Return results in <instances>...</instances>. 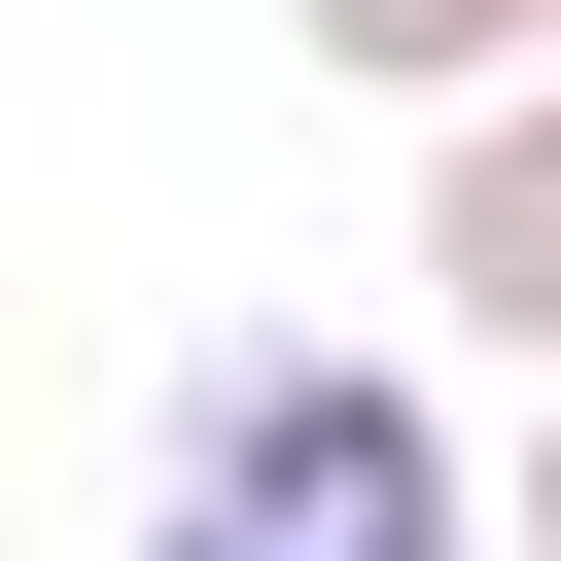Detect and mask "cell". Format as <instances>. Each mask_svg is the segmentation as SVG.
I'll return each mask as SVG.
<instances>
[{
  "mask_svg": "<svg viewBox=\"0 0 561 561\" xmlns=\"http://www.w3.org/2000/svg\"><path fill=\"white\" fill-rule=\"evenodd\" d=\"M140 561H491L421 351H210L175 456H140Z\"/></svg>",
  "mask_w": 561,
  "mask_h": 561,
  "instance_id": "6da1fadb",
  "label": "cell"
},
{
  "mask_svg": "<svg viewBox=\"0 0 561 561\" xmlns=\"http://www.w3.org/2000/svg\"><path fill=\"white\" fill-rule=\"evenodd\" d=\"M421 316L561 386V70H491V105H421Z\"/></svg>",
  "mask_w": 561,
  "mask_h": 561,
  "instance_id": "7a4b0ae2",
  "label": "cell"
},
{
  "mask_svg": "<svg viewBox=\"0 0 561 561\" xmlns=\"http://www.w3.org/2000/svg\"><path fill=\"white\" fill-rule=\"evenodd\" d=\"M351 105H491V70H561V0H280Z\"/></svg>",
  "mask_w": 561,
  "mask_h": 561,
  "instance_id": "3957f363",
  "label": "cell"
},
{
  "mask_svg": "<svg viewBox=\"0 0 561 561\" xmlns=\"http://www.w3.org/2000/svg\"><path fill=\"white\" fill-rule=\"evenodd\" d=\"M491 561H561V386H526V491H491Z\"/></svg>",
  "mask_w": 561,
  "mask_h": 561,
  "instance_id": "277c9868",
  "label": "cell"
}]
</instances>
